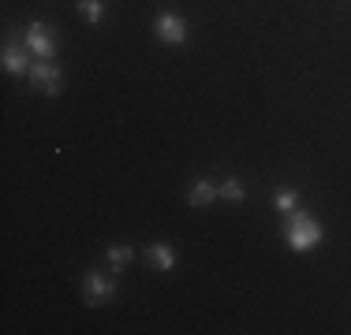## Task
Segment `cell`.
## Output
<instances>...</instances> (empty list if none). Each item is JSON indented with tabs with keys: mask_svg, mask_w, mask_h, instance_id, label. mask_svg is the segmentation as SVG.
<instances>
[{
	"mask_svg": "<svg viewBox=\"0 0 351 335\" xmlns=\"http://www.w3.org/2000/svg\"><path fill=\"white\" fill-rule=\"evenodd\" d=\"M322 239H325V228L306 209H295L291 216H284V242H288L291 254H311Z\"/></svg>",
	"mask_w": 351,
	"mask_h": 335,
	"instance_id": "cell-1",
	"label": "cell"
},
{
	"mask_svg": "<svg viewBox=\"0 0 351 335\" xmlns=\"http://www.w3.org/2000/svg\"><path fill=\"white\" fill-rule=\"evenodd\" d=\"M38 56L30 53L27 38H19L15 30H8L4 38V49H0V67H4L8 75H30V67H34Z\"/></svg>",
	"mask_w": 351,
	"mask_h": 335,
	"instance_id": "cell-2",
	"label": "cell"
},
{
	"mask_svg": "<svg viewBox=\"0 0 351 335\" xmlns=\"http://www.w3.org/2000/svg\"><path fill=\"white\" fill-rule=\"evenodd\" d=\"M116 298V272H105V268H90L82 276V302L86 306H105V302Z\"/></svg>",
	"mask_w": 351,
	"mask_h": 335,
	"instance_id": "cell-3",
	"label": "cell"
},
{
	"mask_svg": "<svg viewBox=\"0 0 351 335\" xmlns=\"http://www.w3.org/2000/svg\"><path fill=\"white\" fill-rule=\"evenodd\" d=\"M23 38H27L30 53H34L38 60H56L60 38H56V30L49 27L45 19H30V23H27V30H23Z\"/></svg>",
	"mask_w": 351,
	"mask_h": 335,
	"instance_id": "cell-4",
	"label": "cell"
},
{
	"mask_svg": "<svg viewBox=\"0 0 351 335\" xmlns=\"http://www.w3.org/2000/svg\"><path fill=\"white\" fill-rule=\"evenodd\" d=\"M27 82H30V90H41L45 97H60L64 94V71H60L56 60H34Z\"/></svg>",
	"mask_w": 351,
	"mask_h": 335,
	"instance_id": "cell-5",
	"label": "cell"
},
{
	"mask_svg": "<svg viewBox=\"0 0 351 335\" xmlns=\"http://www.w3.org/2000/svg\"><path fill=\"white\" fill-rule=\"evenodd\" d=\"M154 34L161 45H183L187 41V19L180 12H161L154 19Z\"/></svg>",
	"mask_w": 351,
	"mask_h": 335,
	"instance_id": "cell-6",
	"label": "cell"
},
{
	"mask_svg": "<svg viewBox=\"0 0 351 335\" xmlns=\"http://www.w3.org/2000/svg\"><path fill=\"white\" fill-rule=\"evenodd\" d=\"M217 201V183L213 179H195L187 187V205L191 209H206V205H213Z\"/></svg>",
	"mask_w": 351,
	"mask_h": 335,
	"instance_id": "cell-7",
	"label": "cell"
},
{
	"mask_svg": "<svg viewBox=\"0 0 351 335\" xmlns=\"http://www.w3.org/2000/svg\"><path fill=\"white\" fill-rule=\"evenodd\" d=\"M146 261L157 268V272H172L176 268V250L169 242H149L146 246Z\"/></svg>",
	"mask_w": 351,
	"mask_h": 335,
	"instance_id": "cell-8",
	"label": "cell"
},
{
	"mask_svg": "<svg viewBox=\"0 0 351 335\" xmlns=\"http://www.w3.org/2000/svg\"><path fill=\"white\" fill-rule=\"evenodd\" d=\"M217 198L228 201V205H243V201H247V187H243V179H236V175H232V179H224L221 187H217Z\"/></svg>",
	"mask_w": 351,
	"mask_h": 335,
	"instance_id": "cell-9",
	"label": "cell"
},
{
	"mask_svg": "<svg viewBox=\"0 0 351 335\" xmlns=\"http://www.w3.org/2000/svg\"><path fill=\"white\" fill-rule=\"evenodd\" d=\"M273 209H277L280 216H291L299 209V190L295 187H277V194H273Z\"/></svg>",
	"mask_w": 351,
	"mask_h": 335,
	"instance_id": "cell-10",
	"label": "cell"
},
{
	"mask_svg": "<svg viewBox=\"0 0 351 335\" xmlns=\"http://www.w3.org/2000/svg\"><path fill=\"white\" fill-rule=\"evenodd\" d=\"M105 261H108V268H112L116 276H120L123 268L135 261V250H131V246H108L105 250Z\"/></svg>",
	"mask_w": 351,
	"mask_h": 335,
	"instance_id": "cell-11",
	"label": "cell"
},
{
	"mask_svg": "<svg viewBox=\"0 0 351 335\" xmlns=\"http://www.w3.org/2000/svg\"><path fill=\"white\" fill-rule=\"evenodd\" d=\"M79 15L90 27H97V23L105 19V0H79Z\"/></svg>",
	"mask_w": 351,
	"mask_h": 335,
	"instance_id": "cell-12",
	"label": "cell"
}]
</instances>
